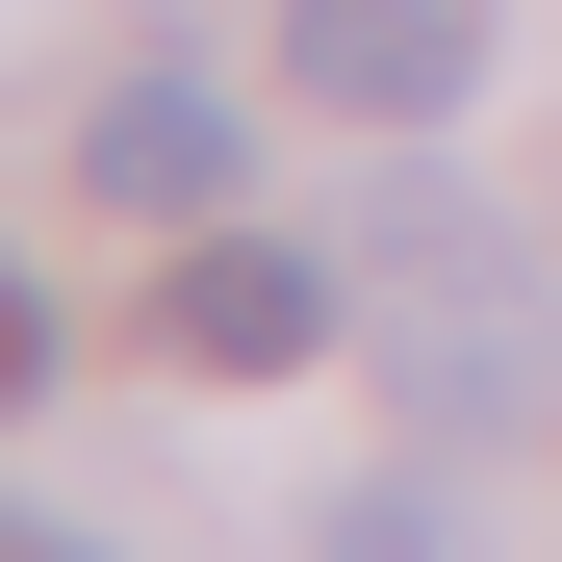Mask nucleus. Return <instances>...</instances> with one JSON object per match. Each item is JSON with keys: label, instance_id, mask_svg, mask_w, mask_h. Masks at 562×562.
I'll use <instances>...</instances> for the list:
<instances>
[{"label": "nucleus", "instance_id": "obj_1", "mask_svg": "<svg viewBox=\"0 0 562 562\" xmlns=\"http://www.w3.org/2000/svg\"><path fill=\"white\" fill-rule=\"evenodd\" d=\"M333 307H358V256L333 231H179V281H154V358H205V384H281V358H333Z\"/></svg>", "mask_w": 562, "mask_h": 562}, {"label": "nucleus", "instance_id": "obj_2", "mask_svg": "<svg viewBox=\"0 0 562 562\" xmlns=\"http://www.w3.org/2000/svg\"><path fill=\"white\" fill-rule=\"evenodd\" d=\"M281 77L358 128H435V103H486V0H281Z\"/></svg>", "mask_w": 562, "mask_h": 562}, {"label": "nucleus", "instance_id": "obj_3", "mask_svg": "<svg viewBox=\"0 0 562 562\" xmlns=\"http://www.w3.org/2000/svg\"><path fill=\"white\" fill-rule=\"evenodd\" d=\"M384 384H409V435L460 460V435H537V409H562V333H537V281H486V307H409V333H384Z\"/></svg>", "mask_w": 562, "mask_h": 562}, {"label": "nucleus", "instance_id": "obj_4", "mask_svg": "<svg viewBox=\"0 0 562 562\" xmlns=\"http://www.w3.org/2000/svg\"><path fill=\"white\" fill-rule=\"evenodd\" d=\"M77 179H103V205H154V231H205V205H231V179H256V128L205 103V77H128V103H103V128H77Z\"/></svg>", "mask_w": 562, "mask_h": 562}, {"label": "nucleus", "instance_id": "obj_5", "mask_svg": "<svg viewBox=\"0 0 562 562\" xmlns=\"http://www.w3.org/2000/svg\"><path fill=\"white\" fill-rule=\"evenodd\" d=\"M333 256H358V281H409V307H486V281H512V231L460 205L435 154H384V179H358V205H333Z\"/></svg>", "mask_w": 562, "mask_h": 562}, {"label": "nucleus", "instance_id": "obj_6", "mask_svg": "<svg viewBox=\"0 0 562 562\" xmlns=\"http://www.w3.org/2000/svg\"><path fill=\"white\" fill-rule=\"evenodd\" d=\"M307 562H486V537H460L435 460H384V486H333V512H307Z\"/></svg>", "mask_w": 562, "mask_h": 562}, {"label": "nucleus", "instance_id": "obj_7", "mask_svg": "<svg viewBox=\"0 0 562 562\" xmlns=\"http://www.w3.org/2000/svg\"><path fill=\"white\" fill-rule=\"evenodd\" d=\"M0 562H103V537H77V512H0Z\"/></svg>", "mask_w": 562, "mask_h": 562}]
</instances>
